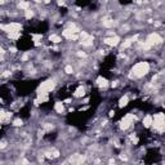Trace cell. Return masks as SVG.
<instances>
[{
	"instance_id": "16",
	"label": "cell",
	"mask_w": 165,
	"mask_h": 165,
	"mask_svg": "<svg viewBox=\"0 0 165 165\" xmlns=\"http://www.w3.org/2000/svg\"><path fill=\"white\" fill-rule=\"evenodd\" d=\"M48 40L51 43H53V44H59V43L63 41L62 37L59 35H57V34H51V35H49V37H48Z\"/></svg>"
},
{
	"instance_id": "26",
	"label": "cell",
	"mask_w": 165,
	"mask_h": 165,
	"mask_svg": "<svg viewBox=\"0 0 165 165\" xmlns=\"http://www.w3.org/2000/svg\"><path fill=\"white\" fill-rule=\"evenodd\" d=\"M62 102H63V104H71V102H72V98H67V100H65Z\"/></svg>"
},
{
	"instance_id": "20",
	"label": "cell",
	"mask_w": 165,
	"mask_h": 165,
	"mask_svg": "<svg viewBox=\"0 0 165 165\" xmlns=\"http://www.w3.org/2000/svg\"><path fill=\"white\" fill-rule=\"evenodd\" d=\"M54 129V124L53 123H44L43 124V130H45V133L47 132H52Z\"/></svg>"
},
{
	"instance_id": "25",
	"label": "cell",
	"mask_w": 165,
	"mask_h": 165,
	"mask_svg": "<svg viewBox=\"0 0 165 165\" xmlns=\"http://www.w3.org/2000/svg\"><path fill=\"white\" fill-rule=\"evenodd\" d=\"M9 52L12 53V54H16V53L18 52V49L16 48V47H9Z\"/></svg>"
},
{
	"instance_id": "27",
	"label": "cell",
	"mask_w": 165,
	"mask_h": 165,
	"mask_svg": "<svg viewBox=\"0 0 165 165\" xmlns=\"http://www.w3.org/2000/svg\"><path fill=\"white\" fill-rule=\"evenodd\" d=\"M4 54H5V49L3 47H0V57H3Z\"/></svg>"
},
{
	"instance_id": "19",
	"label": "cell",
	"mask_w": 165,
	"mask_h": 165,
	"mask_svg": "<svg viewBox=\"0 0 165 165\" xmlns=\"http://www.w3.org/2000/svg\"><path fill=\"white\" fill-rule=\"evenodd\" d=\"M12 126H14V128H21V126H23V120L19 119V118L14 119L12 121Z\"/></svg>"
},
{
	"instance_id": "8",
	"label": "cell",
	"mask_w": 165,
	"mask_h": 165,
	"mask_svg": "<svg viewBox=\"0 0 165 165\" xmlns=\"http://www.w3.org/2000/svg\"><path fill=\"white\" fill-rule=\"evenodd\" d=\"M85 160H86V156L85 155H81V153H75V155L71 156L70 163L74 164V165H82Z\"/></svg>"
},
{
	"instance_id": "29",
	"label": "cell",
	"mask_w": 165,
	"mask_h": 165,
	"mask_svg": "<svg viewBox=\"0 0 165 165\" xmlns=\"http://www.w3.org/2000/svg\"><path fill=\"white\" fill-rule=\"evenodd\" d=\"M65 4H66L65 2H58V3H57V5H59V7H63Z\"/></svg>"
},
{
	"instance_id": "3",
	"label": "cell",
	"mask_w": 165,
	"mask_h": 165,
	"mask_svg": "<svg viewBox=\"0 0 165 165\" xmlns=\"http://www.w3.org/2000/svg\"><path fill=\"white\" fill-rule=\"evenodd\" d=\"M153 132H156L157 134H163L165 130V115L164 112H156L152 115V126Z\"/></svg>"
},
{
	"instance_id": "32",
	"label": "cell",
	"mask_w": 165,
	"mask_h": 165,
	"mask_svg": "<svg viewBox=\"0 0 165 165\" xmlns=\"http://www.w3.org/2000/svg\"><path fill=\"white\" fill-rule=\"evenodd\" d=\"M0 110H2V108H0Z\"/></svg>"
},
{
	"instance_id": "2",
	"label": "cell",
	"mask_w": 165,
	"mask_h": 165,
	"mask_svg": "<svg viewBox=\"0 0 165 165\" xmlns=\"http://www.w3.org/2000/svg\"><path fill=\"white\" fill-rule=\"evenodd\" d=\"M56 86H57L56 80L52 79V78L47 79L39 84V86H37V89H36V94L37 96H48L49 93H52L54 89H56Z\"/></svg>"
},
{
	"instance_id": "17",
	"label": "cell",
	"mask_w": 165,
	"mask_h": 165,
	"mask_svg": "<svg viewBox=\"0 0 165 165\" xmlns=\"http://www.w3.org/2000/svg\"><path fill=\"white\" fill-rule=\"evenodd\" d=\"M30 7H31V3H29V2H19V3L17 4V8L21 9L22 12H25V10L29 9Z\"/></svg>"
},
{
	"instance_id": "31",
	"label": "cell",
	"mask_w": 165,
	"mask_h": 165,
	"mask_svg": "<svg viewBox=\"0 0 165 165\" xmlns=\"http://www.w3.org/2000/svg\"><path fill=\"white\" fill-rule=\"evenodd\" d=\"M5 4V2H0V5H4Z\"/></svg>"
},
{
	"instance_id": "14",
	"label": "cell",
	"mask_w": 165,
	"mask_h": 165,
	"mask_svg": "<svg viewBox=\"0 0 165 165\" xmlns=\"http://www.w3.org/2000/svg\"><path fill=\"white\" fill-rule=\"evenodd\" d=\"M54 111H56L57 114H59V115H62V114H65V104H63V102L62 101H57L56 103H54Z\"/></svg>"
},
{
	"instance_id": "6",
	"label": "cell",
	"mask_w": 165,
	"mask_h": 165,
	"mask_svg": "<svg viewBox=\"0 0 165 165\" xmlns=\"http://www.w3.org/2000/svg\"><path fill=\"white\" fill-rule=\"evenodd\" d=\"M138 37H139V35H134V36L128 37V39H125L124 41H121L120 43V45H119L120 47V52H124V51H126V49H129L134 43L138 41Z\"/></svg>"
},
{
	"instance_id": "23",
	"label": "cell",
	"mask_w": 165,
	"mask_h": 165,
	"mask_svg": "<svg viewBox=\"0 0 165 165\" xmlns=\"http://www.w3.org/2000/svg\"><path fill=\"white\" fill-rule=\"evenodd\" d=\"M7 147H8V142L7 141H4V139L0 141V150H4V148H7Z\"/></svg>"
},
{
	"instance_id": "18",
	"label": "cell",
	"mask_w": 165,
	"mask_h": 165,
	"mask_svg": "<svg viewBox=\"0 0 165 165\" xmlns=\"http://www.w3.org/2000/svg\"><path fill=\"white\" fill-rule=\"evenodd\" d=\"M63 71H65V74H66V75H72V74L75 72V68H74V66H72V65L68 63V65H66V66H65Z\"/></svg>"
},
{
	"instance_id": "7",
	"label": "cell",
	"mask_w": 165,
	"mask_h": 165,
	"mask_svg": "<svg viewBox=\"0 0 165 165\" xmlns=\"http://www.w3.org/2000/svg\"><path fill=\"white\" fill-rule=\"evenodd\" d=\"M102 41H103L104 45H108L111 48H116V47L120 45V43H121V37H120L119 35L112 36V37H106V36H104L102 39Z\"/></svg>"
},
{
	"instance_id": "12",
	"label": "cell",
	"mask_w": 165,
	"mask_h": 165,
	"mask_svg": "<svg viewBox=\"0 0 165 165\" xmlns=\"http://www.w3.org/2000/svg\"><path fill=\"white\" fill-rule=\"evenodd\" d=\"M142 125H143V128L150 129L152 126V115H145L142 119Z\"/></svg>"
},
{
	"instance_id": "22",
	"label": "cell",
	"mask_w": 165,
	"mask_h": 165,
	"mask_svg": "<svg viewBox=\"0 0 165 165\" xmlns=\"http://www.w3.org/2000/svg\"><path fill=\"white\" fill-rule=\"evenodd\" d=\"M31 39H32V41H34V43L41 41L43 40V35L41 34H31Z\"/></svg>"
},
{
	"instance_id": "13",
	"label": "cell",
	"mask_w": 165,
	"mask_h": 165,
	"mask_svg": "<svg viewBox=\"0 0 165 165\" xmlns=\"http://www.w3.org/2000/svg\"><path fill=\"white\" fill-rule=\"evenodd\" d=\"M80 44H81V45L84 47V48H90V47H93V44H94V36H93V35H89L85 40L80 41Z\"/></svg>"
},
{
	"instance_id": "24",
	"label": "cell",
	"mask_w": 165,
	"mask_h": 165,
	"mask_svg": "<svg viewBox=\"0 0 165 165\" xmlns=\"http://www.w3.org/2000/svg\"><path fill=\"white\" fill-rule=\"evenodd\" d=\"M76 54H78V57H80V58H86L88 57V54L84 51H78V53H76Z\"/></svg>"
},
{
	"instance_id": "9",
	"label": "cell",
	"mask_w": 165,
	"mask_h": 165,
	"mask_svg": "<svg viewBox=\"0 0 165 165\" xmlns=\"http://www.w3.org/2000/svg\"><path fill=\"white\" fill-rule=\"evenodd\" d=\"M96 85L100 88V89L106 90L107 88L110 86V81H108L106 78H103V76H97V79H96Z\"/></svg>"
},
{
	"instance_id": "15",
	"label": "cell",
	"mask_w": 165,
	"mask_h": 165,
	"mask_svg": "<svg viewBox=\"0 0 165 165\" xmlns=\"http://www.w3.org/2000/svg\"><path fill=\"white\" fill-rule=\"evenodd\" d=\"M23 17H25V19H32L35 17V9L32 8V7H30L29 9H26L25 12H23Z\"/></svg>"
},
{
	"instance_id": "30",
	"label": "cell",
	"mask_w": 165,
	"mask_h": 165,
	"mask_svg": "<svg viewBox=\"0 0 165 165\" xmlns=\"http://www.w3.org/2000/svg\"><path fill=\"white\" fill-rule=\"evenodd\" d=\"M88 102H89V98H84V100H82V103L84 104H86Z\"/></svg>"
},
{
	"instance_id": "1",
	"label": "cell",
	"mask_w": 165,
	"mask_h": 165,
	"mask_svg": "<svg viewBox=\"0 0 165 165\" xmlns=\"http://www.w3.org/2000/svg\"><path fill=\"white\" fill-rule=\"evenodd\" d=\"M151 71V65L147 61H139L132 66V68L128 74V78L130 80H138L147 76Z\"/></svg>"
},
{
	"instance_id": "28",
	"label": "cell",
	"mask_w": 165,
	"mask_h": 165,
	"mask_svg": "<svg viewBox=\"0 0 165 165\" xmlns=\"http://www.w3.org/2000/svg\"><path fill=\"white\" fill-rule=\"evenodd\" d=\"M108 116H110V118H114V116H115V111H114V110H111V111H110Z\"/></svg>"
},
{
	"instance_id": "11",
	"label": "cell",
	"mask_w": 165,
	"mask_h": 165,
	"mask_svg": "<svg viewBox=\"0 0 165 165\" xmlns=\"http://www.w3.org/2000/svg\"><path fill=\"white\" fill-rule=\"evenodd\" d=\"M129 102H130V97L128 94H124V96H121V97L119 98L118 106H119V108H124V107L128 106Z\"/></svg>"
},
{
	"instance_id": "10",
	"label": "cell",
	"mask_w": 165,
	"mask_h": 165,
	"mask_svg": "<svg viewBox=\"0 0 165 165\" xmlns=\"http://www.w3.org/2000/svg\"><path fill=\"white\" fill-rule=\"evenodd\" d=\"M85 94H86V89H85V86L81 84L75 89V92L72 93V97L74 98H82Z\"/></svg>"
},
{
	"instance_id": "4",
	"label": "cell",
	"mask_w": 165,
	"mask_h": 165,
	"mask_svg": "<svg viewBox=\"0 0 165 165\" xmlns=\"http://www.w3.org/2000/svg\"><path fill=\"white\" fill-rule=\"evenodd\" d=\"M163 41H164L163 36H161L160 34H159L157 31L150 32V34H148V35L146 36V39L143 40V43L146 44L147 47H150L151 49H152V48H155V47H157V45H161Z\"/></svg>"
},
{
	"instance_id": "21",
	"label": "cell",
	"mask_w": 165,
	"mask_h": 165,
	"mask_svg": "<svg viewBox=\"0 0 165 165\" xmlns=\"http://www.w3.org/2000/svg\"><path fill=\"white\" fill-rule=\"evenodd\" d=\"M7 36H8V39H10V40H18L19 37L22 36V32H14V34H9Z\"/></svg>"
},
{
	"instance_id": "5",
	"label": "cell",
	"mask_w": 165,
	"mask_h": 165,
	"mask_svg": "<svg viewBox=\"0 0 165 165\" xmlns=\"http://www.w3.org/2000/svg\"><path fill=\"white\" fill-rule=\"evenodd\" d=\"M135 121H137V116L133 112H129V114H126L125 116H123L121 120L119 121V128H120V130L125 132V130H128L129 128H132Z\"/></svg>"
}]
</instances>
